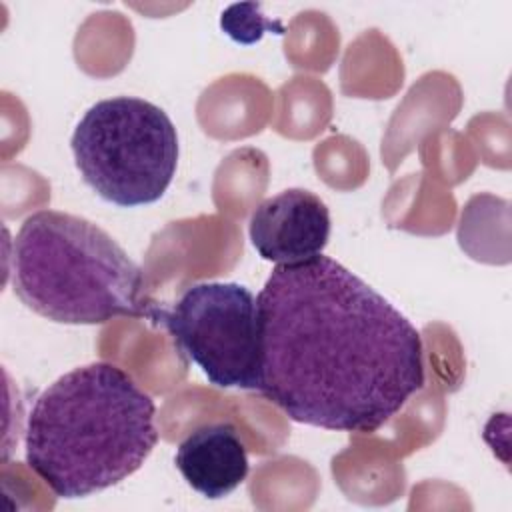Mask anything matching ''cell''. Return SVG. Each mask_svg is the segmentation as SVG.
<instances>
[{
    "instance_id": "cell-1",
    "label": "cell",
    "mask_w": 512,
    "mask_h": 512,
    "mask_svg": "<svg viewBox=\"0 0 512 512\" xmlns=\"http://www.w3.org/2000/svg\"><path fill=\"white\" fill-rule=\"evenodd\" d=\"M256 298V390L294 422L368 434L422 390L420 332L334 258L276 264Z\"/></svg>"
},
{
    "instance_id": "cell-2",
    "label": "cell",
    "mask_w": 512,
    "mask_h": 512,
    "mask_svg": "<svg viewBox=\"0 0 512 512\" xmlns=\"http://www.w3.org/2000/svg\"><path fill=\"white\" fill-rule=\"evenodd\" d=\"M154 400L110 362L78 366L38 394L26 420L28 468L58 496L84 498L134 474L158 442Z\"/></svg>"
},
{
    "instance_id": "cell-3",
    "label": "cell",
    "mask_w": 512,
    "mask_h": 512,
    "mask_svg": "<svg viewBox=\"0 0 512 512\" xmlns=\"http://www.w3.org/2000/svg\"><path fill=\"white\" fill-rule=\"evenodd\" d=\"M14 294L58 324L148 316L142 270L94 222L58 210L30 214L12 240Z\"/></svg>"
},
{
    "instance_id": "cell-4",
    "label": "cell",
    "mask_w": 512,
    "mask_h": 512,
    "mask_svg": "<svg viewBox=\"0 0 512 512\" xmlns=\"http://www.w3.org/2000/svg\"><path fill=\"white\" fill-rule=\"evenodd\" d=\"M82 180L120 208L160 200L178 166V134L170 116L136 96L98 100L70 140Z\"/></svg>"
},
{
    "instance_id": "cell-5",
    "label": "cell",
    "mask_w": 512,
    "mask_h": 512,
    "mask_svg": "<svg viewBox=\"0 0 512 512\" xmlns=\"http://www.w3.org/2000/svg\"><path fill=\"white\" fill-rule=\"evenodd\" d=\"M178 350L218 388L256 390L260 374L258 298L236 282L186 288L158 314Z\"/></svg>"
},
{
    "instance_id": "cell-6",
    "label": "cell",
    "mask_w": 512,
    "mask_h": 512,
    "mask_svg": "<svg viewBox=\"0 0 512 512\" xmlns=\"http://www.w3.org/2000/svg\"><path fill=\"white\" fill-rule=\"evenodd\" d=\"M248 234L268 262H306L320 256L330 240V210L314 192L288 188L254 208Z\"/></svg>"
},
{
    "instance_id": "cell-7",
    "label": "cell",
    "mask_w": 512,
    "mask_h": 512,
    "mask_svg": "<svg viewBox=\"0 0 512 512\" xmlns=\"http://www.w3.org/2000/svg\"><path fill=\"white\" fill-rule=\"evenodd\" d=\"M174 464L198 494L218 500L248 476L246 446L230 422H212L190 432L176 448Z\"/></svg>"
},
{
    "instance_id": "cell-8",
    "label": "cell",
    "mask_w": 512,
    "mask_h": 512,
    "mask_svg": "<svg viewBox=\"0 0 512 512\" xmlns=\"http://www.w3.org/2000/svg\"><path fill=\"white\" fill-rule=\"evenodd\" d=\"M238 12L242 16H234L230 10H226L222 14V30L234 38L236 42H244V44H250V42H256L266 30H276L278 34H282V28L274 22H268L264 20L262 16H254V14H244V4H236Z\"/></svg>"
}]
</instances>
